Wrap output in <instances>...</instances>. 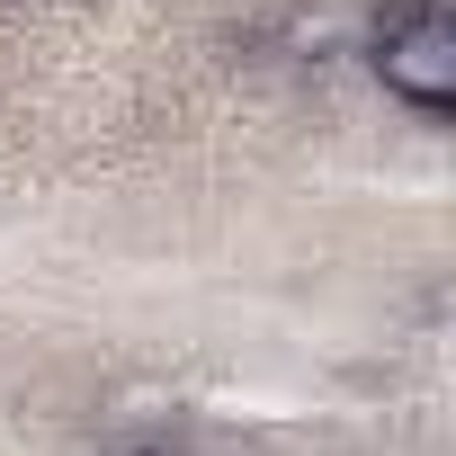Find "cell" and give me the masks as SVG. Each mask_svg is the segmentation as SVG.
<instances>
[{
	"label": "cell",
	"instance_id": "cell-1",
	"mask_svg": "<svg viewBox=\"0 0 456 456\" xmlns=\"http://www.w3.org/2000/svg\"><path fill=\"white\" fill-rule=\"evenodd\" d=\"M376 90L411 117H447L456 108V19L438 10V0H394V10L358 37Z\"/></svg>",
	"mask_w": 456,
	"mask_h": 456
},
{
	"label": "cell",
	"instance_id": "cell-2",
	"mask_svg": "<svg viewBox=\"0 0 456 456\" xmlns=\"http://www.w3.org/2000/svg\"><path fill=\"white\" fill-rule=\"evenodd\" d=\"M117 456H197V447H179V438H134V447H117Z\"/></svg>",
	"mask_w": 456,
	"mask_h": 456
}]
</instances>
